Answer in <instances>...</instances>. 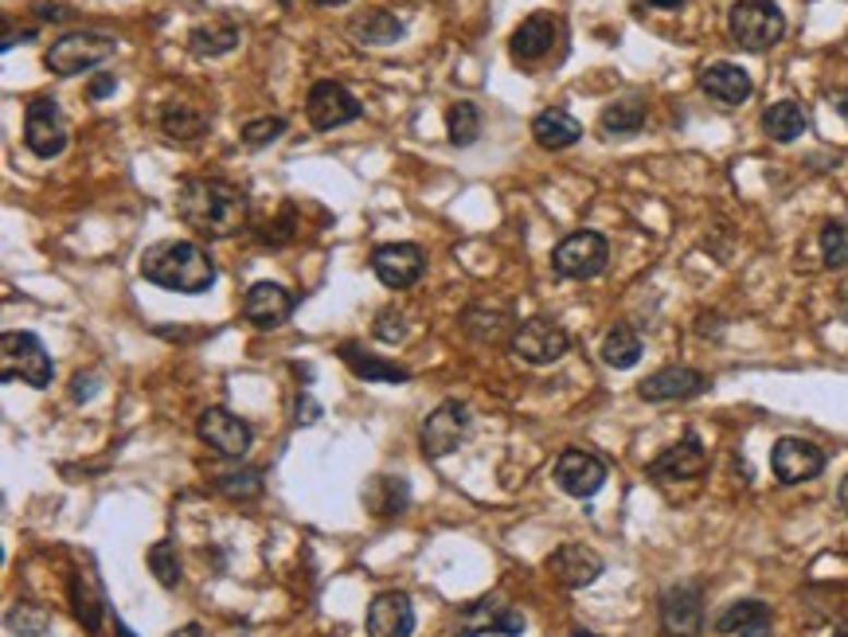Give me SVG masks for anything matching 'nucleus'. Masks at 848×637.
Returning a JSON list of instances; mask_svg holds the SVG:
<instances>
[{"instance_id":"1","label":"nucleus","mask_w":848,"mask_h":637,"mask_svg":"<svg viewBox=\"0 0 848 637\" xmlns=\"http://www.w3.org/2000/svg\"><path fill=\"white\" fill-rule=\"evenodd\" d=\"M177 216L204 239H231L251 219V200L227 180L192 177L177 188Z\"/></svg>"},{"instance_id":"2","label":"nucleus","mask_w":848,"mask_h":637,"mask_svg":"<svg viewBox=\"0 0 848 637\" xmlns=\"http://www.w3.org/2000/svg\"><path fill=\"white\" fill-rule=\"evenodd\" d=\"M141 278L168 293H207L215 281L212 254L188 239H165L153 243L141 259Z\"/></svg>"},{"instance_id":"3","label":"nucleus","mask_w":848,"mask_h":637,"mask_svg":"<svg viewBox=\"0 0 848 637\" xmlns=\"http://www.w3.org/2000/svg\"><path fill=\"white\" fill-rule=\"evenodd\" d=\"M727 32L743 51H771L786 36V16L774 0H736L727 12Z\"/></svg>"},{"instance_id":"4","label":"nucleus","mask_w":848,"mask_h":637,"mask_svg":"<svg viewBox=\"0 0 848 637\" xmlns=\"http://www.w3.org/2000/svg\"><path fill=\"white\" fill-rule=\"evenodd\" d=\"M114 51H118V39L114 36H103V32H71V36H59L56 44L47 47L44 63L59 79H71L103 67L106 59H114Z\"/></svg>"},{"instance_id":"5","label":"nucleus","mask_w":848,"mask_h":637,"mask_svg":"<svg viewBox=\"0 0 848 637\" xmlns=\"http://www.w3.org/2000/svg\"><path fill=\"white\" fill-rule=\"evenodd\" d=\"M0 375L4 384H28L47 387L51 384V357H47L44 340L36 333H4L0 337Z\"/></svg>"},{"instance_id":"6","label":"nucleus","mask_w":848,"mask_h":637,"mask_svg":"<svg viewBox=\"0 0 848 637\" xmlns=\"http://www.w3.org/2000/svg\"><path fill=\"white\" fill-rule=\"evenodd\" d=\"M524 626H528V622H524L521 610H513L509 602H501L497 594H489V599L466 602V606L457 610L454 637H485V634L521 637Z\"/></svg>"},{"instance_id":"7","label":"nucleus","mask_w":848,"mask_h":637,"mask_svg":"<svg viewBox=\"0 0 848 637\" xmlns=\"http://www.w3.org/2000/svg\"><path fill=\"white\" fill-rule=\"evenodd\" d=\"M606 263H610V243L598 231H575L551 251V266H556L560 278H598L606 271Z\"/></svg>"},{"instance_id":"8","label":"nucleus","mask_w":848,"mask_h":637,"mask_svg":"<svg viewBox=\"0 0 848 637\" xmlns=\"http://www.w3.org/2000/svg\"><path fill=\"white\" fill-rule=\"evenodd\" d=\"M24 145H28L39 160H51L67 149V122L51 98L28 103V110H24Z\"/></svg>"},{"instance_id":"9","label":"nucleus","mask_w":848,"mask_h":637,"mask_svg":"<svg viewBox=\"0 0 848 637\" xmlns=\"http://www.w3.org/2000/svg\"><path fill=\"white\" fill-rule=\"evenodd\" d=\"M568 348H571L568 328L556 325V321H548V317L524 321V325L513 333V352L521 360H528V364H556Z\"/></svg>"},{"instance_id":"10","label":"nucleus","mask_w":848,"mask_h":637,"mask_svg":"<svg viewBox=\"0 0 848 637\" xmlns=\"http://www.w3.org/2000/svg\"><path fill=\"white\" fill-rule=\"evenodd\" d=\"M466 434H469V407L450 399V404H442L439 411L422 422V434H419L422 454L427 458H446V454H454L466 442Z\"/></svg>"},{"instance_id":"11","label":"nucleus","mask_w":848,"mask_h":637,"mask_svg":"<svg viewBox=\"0 0 848 637\" xmlns=\"http://www.w3.org/2000/svg\"><path fill=\"white\" fill-rule=\"evenodd\" d=\"M771 469L783 485H802V481H813L825 469V450L810 438H778L771 454Z\"/></svg>"},{"instance_id":"12","label":"nucleus","mask_w":848,"mask_h":637,"mask_svg":"<svg viewBox=\"0 0 848 637\" xmlns=\"http://www.w3.org/2000/svg\"><path fill=\"white\" fill-rule=\"evenodd\" d=\"M306 113H309V122H313V130H336V125H348L360 118V103L353 98L348 86L333 83V79H321V83H313V91H309Z\"/></svg>"},{"instance_id":"13","label":"nucleus","mask_w":848,"mask_h":637,"mask_svg":"<svg viewBox=\"0 0 848 637\" xmlns=\"http://www.w3.org/2000/svg\"><path fill=\"white\" fill-rule=\"evenodd\" d=\"M372 271L387 290H410L427 271V254L415 243H387L372 254Z\"/></svg>"},{"instance_id":"14","label":"nucleus","mask_w":848,"mask_h":637,"mask_svg":"<svg viewBox=\"0 0 848 637\" xmlns=\"http://www.w3.org/2000/svg\"><path fill=\"white\" fill-rule=\"evenodd\" d=\"M200 438L212 446L215 454H224V458H242V454L251 450V426L239 419V414L224 411V407H207L204 414H200Z\"/></svg>"},{"instance_id":"15","label":"nucleus","mask_w":848,"mask_h":637,"mask_svg":"<svg viewBox=\"0 0 848 637\" xmlns=\"http://www.w3.org/2000/svg\"><path fill=\"white\" fill-rule=\"evenodd\" d=\"M556 485L568 497H595L606 485V461L595 458L590 450H563L560 461H556Z\"/></svg>"},{"instance_id":"16","label":"nucleus","mask_w":848,"mask_h":637,"mask_svg":"<svg viewBox=\"0 0 848 637\" xmlns=\"http://www.w3.org/2000/svg\"><path fill=\"white\" fill-rule=\"evenodd\" d=\"M602 567H606L602 555L587 544H563L548 555V572L556 575V582H563V587H571V591L590 587V582L602 575Z\"/></svg>"},{"instance_id":"17","label":"nucleus","mask_w":848,"mask_h":637,"mask_svg":"<svg viewBox=\"0 0 848 637\" xmlns=\"http://www.w3.org/2000/svg\"><path fill=\"white\" fill-rule=\"evenodd\" d=\"M294 313V298H289L286 286L278 281H254L247 298H242V317L251 321L254 328H278L289 321Z\"/></svg>"},{"instance_id":"18","label":"nucleus","mask_w":848,"mask_h":637,"mask_svg":"<svg viewBox=\"0 0 848 637\" xmlns=\"http://www.w3.org/2000/svg\"><path fill=\"white\" fill-rule=\"evenodd\" d=\"M661 626L669 637H696L704 626V602L696 587H669L661 599Z\"/></svg>"},{"instance_id":"19","label":"nucleus","mask_w":848,"mask_h":637,"mask_svg":"<svg viewBox=\"0 0 848 637\" xmlns=\"http://www.w3.org/2000/svg\"><path fill=\"white\" fill-rule=\"evenodd\" d=\"M368 634L372 637H410L415 634V606L407 594L383 591L368 606Z\"/></svg>"},{"instance_id":"20","label":"nucleus","mask_w":848,"mask_h":637,"mask_svg":"<svg viewBox=\"0 0 848 637\" xmlns=\"http://www.w3.org/2000/svg\"><path fill=\"white\" fill-rule=\"evenodd\" d=\"M704 375L696 368H661V372H653L637 395H642L645 404H672V399H692V395L704 392Z\"/></svg>"},{"instance_id":"21","label":"nucleus","mask_w":848,"mask_h":637,"mask_svg":"<svg viewBox=\"0 0 848 637\" xmlns=\"http://www.w3.org/2000/svg\"><path fill=\"white\" fill-rule=\"evenodd\" d=\"M560 36V24L548 12H532L528 20H521V28L513 32V59L516 63H540L544 56H551Z\"/></svg>"},{"instance_id":"22","label":"nucleus","mask_w":848,"mask_h":637,"mask_svg":"<svg viewBox=\"0 0 848 637\" xmlns=\"http://www.w3.org/2000/svg\"><path fill=\"white\" fill-rule=\"evenodd\" d=\"M700 91L724 106H743L755 91V83L739 63H708L700 71Z\"/></svg>"},{"instance_id":"23","label":"nucleus","mask_w":848,"mask_h":637,"mask_svg":"<svg viewBox=\"0 0 848 637\" xmlns=\"http://www.w3.org/2000/svg\"><path fill=\"white\" fill-rule=\"evenodd\" d=\"M704 466H708L704 446H700L696 438H684V442H677V446H669L665 454H657L649 473L661 481H689V478H700Z\"/></svg>"},{"instance_id":"24","label":"nucleus","mask_w":848,"mask_h":637,"mask_svg":"<svg viewBox=\"0 0 848 637\" xmlns=\"http://www.w3.org/2000/svg\"><path fill=\"white\" fill-rule=\"evenodd\" d=\"M716 629L727 637H771V606L759 599H743L719 614Z\"/></svg>"},{"instance_id":"25","label":"nucleus","mask_w":848,"mask_h":637,"mask_svg":"<svg viewBox=\"0 0 848 637\" xmlns=\"http://www.w3.org/2000/svg\"><path fill=\"white\" fill-rule=\"evenodd\" d=\"M532 137H536L540 149L560 153V149H571V145L583 137V125H578L568 110H540L532 118Z\"/></svg>"},{"instance_id":"26","label":"nucleus","mask_w":848,"mask_h":637,"mask_svg":"<svg viewBox=\"0 0 848 637\" xmlns=\"http://www.w3.org/2000/svg\"><path fill=\"white\" fill-rule=\"evenodd\" d=\"M188 44H192V51L200 59H219L239 47V24L227 16H212L207 24H196V28L188 32Z\"/></svg>"},{"instance_id":"27","label":"nucleus","mask_w":848,"mask_h":637,"mask_svg":"<svg viewBox=\"0 0 848 637\" xmlns=\"http://www.w3.org/2000/svg\"><path fill=\"white\" fill-rule=\"evenodd\" d=\"M341 360L353 368V375L368 380V384H407L410 372L399 368L395 360H383V357H372V352H363L356 345H341Z\"/></svg>"},{"instance_id":"28","label":"nucleus","mask_w":848,"mask_h":637,"mask_svg":"<svg viewBox=\"0 0 848 637\" xmlns=\"http://www.w3.org/2000/svg\"><path fill=\"white\" fill-rule=\"evenodd\" d=\"M348 36H353L356 44L383 47V44H395V39L403 36V24L387 9H368V12H360V16L348 20Z\"/></svg>"},{"instance_id":"29","label":"nucleus","mask_w":848,"mask_h":637,"mask_svg":"<svg viewBox=\"0 0 848 637\" xmlns=\"http://www.w3.org/2000/svg\"><path fill=\"white\" fill-rule=\"evenodd\" d=\"M805 110L798 103H790V98H783V103H774L763 110V133L771 141H783V145H790V141H798L805 133Z\"/></svg>"},{"instance_id":"30","label":"nucleus","mask_w":848,"mask_h":637,"mask_svg":"<svg viewBox=\"0 0 848 637\" xmlns=\"http://www.w3.org/2000/svg\"><path fill=\"white\" fill-rule=\"evenodd\" d=\"M645 118H649V110H645L642 98H622V103L606 106L602 118H598V130H602L606 137H634V133L645 125Z\"/></svg>"},{"instance_id":"31","label":"nucleus","mask_w":848,"mask_h":637,"mask_svg":"<svg viewBox=\"0 0 848 637\" xmlns=\"http://www.w3.org/2000/svg\"><path fill=\"white\" fill-rule=\"evenodd\" d=\"M642 352L645 348H642V337H637L634 325H614L602 340V360L610 368H618V372L634 368L637 360H642Z\"/></svg>"},{"instance_id":"32","label":"nucleus","mask_w":848,"mask_h":637,"mask_svg":"<svg viewBox=\"0 0 848 637\" xmlns=\"http://www.w3.org/2000/svg\"><path fill=\"white\" fill-rule=\"evenodd\" d=\"M160 130L177 141H192L200 133H207V118L200 110H192L188 103H168L165 113H160Z\"/></svg>"},{"instance_id":"33","label":"nucleus","mask_w":848,"mask_h":637,"mask_svg":"<svg viewBox=\"0 0 848 637\" xmlns=\"http://www.w3.org/2000/svg\"><path fill=\"white\" fill-rule=\"evenodd\" d=\"M407 497H410V489L407 481L399 478H375L372 485H368V493H363V501L372 505V513L380 516H395L407 508Z\"/></svg>"},{"instance_id":"34","label":"nucleus","mask_w":848,"mask_h":637,"mask_svg":"<svg viewBox=\"0 0 848 637\" xmlns=\"http://www.w3.org/2000/svg\"><path fill=\"white\" fill-rule=\"evenodd\" d=\"M446 133L457 149H469L481 137V110L474 103H454L446 110Z\"/></svg>"},{"instance_id":"35","label":"nucleus","mask_w":848,"mask_h":637,"mask_svg":"<svg viewBox=\"0 0 848 637\" xmlns=\"http://www.w3.org/2000/svg\"><path fill=\"white\" fill-rule=\"evenodd\" d=\"M215 489L227 501H254L262 493V473L259 469H231V473H219Z\"/></svg>"},{"instance_id":"36","label":"nucleus","mask_w":848,"mask_h":637,"mask_svg":"<svg viewBox=\"0 0 848 637\" xmlns=\"http://www.w3.org/2000/svg\"><path fill=\"white\" fill-rule=\"evenodd\" d=\"M150 567L157 575L160 587H177L180 582V555H177V544L172 540H157L150 548Z\"/></svg>"},{"instance_id":"37","label":"nucleus","mask_w":848,"mask_h":637,"mask_svg":"<svg viewBox=\"0 0 848 637\" xmlns=\"http://www.w3.org/2000/svg\"><path fill=\"white\" fill-rule=\"evenodd\" d=\"M821 259L829 271L848 266V224H825L821 227Z\"/></svg>"},{"instance_id":"38","label":"nucleus","mask_w":848,"mask_h":637,"mask_svg":"<svg viewBox=\"0 0 848 637\" xmlns=\"http://www.w3.org/2000/svg\"><path fill=\"white\" fill-rule=\"evenodd\" d=\"M286 133V118H254V122L242 125V145L247 149H266V145H274V141Z\"/></svg>"},{"instance_id":"39","label":"nucleus","mask_w":848,"mask_h":637,"mask_svg":"<svg viewBox=\"0 0 848 637\" xmlns=\"http://www.w3.org/2000/svg\"><path fill=\"white\" fill-rule=\"evenodd\" d=\"M9 629L16 637H39L47 629V610L32 606V602H20L9 610Z\"/></svg>"},{"instance_id":"40","label":"nucleus","mask_w":848,"mask_h":637,"mask_svg":"<svg viewBox=\"0 0 848 637\" xmlns=\"http://www.w3.org/2000/svg\"><path fill=\"white\" fill-rule=\"evenodd\" d=\"M86 575H79L75 582H71V599H75V614L79 622H86V629H98V622H103V599L98 594H86Z\"/></svg>"},{"instance_id":"41","label":"nucleus","mask_w":848,"mask_h":637,"mask_svg":"<svg viewBox=\"0 0 848 637\" xmlns=\"http://www.w3.org/2000/svg\"><path fill=\"white\" fill-rule=\"evenodd\" d=\"M375 337L387 340V345H395V340L407 337V325H403V317L395 310H383L380 321H375Z\"/></svg>"},{"instance_id":"42","label":"nucleus","mask_w":848,"mask_h":637,"mask_svg":"<svg viewBox=\"0 0 848 637\" xmlns=\"http://www.w3.org/2000/svg\"><path fill=\"white\" fill-rule=\"evenodd\" d=\"M266 227H274V231H266L262 235V243H274V247H282V243H289L294 239V207H282V219L278 224H266Z\"/></svg>"},{"instance_id":"43","label":"nucleus","mask_w":848,"mask_h":637,"mask_svg":"<svg viewBox=\"0 0 848 637\" xmlns=\"http://www.w3.org/2000/svg\"><path fill=\"white\" fill-rule=\"evenodd\" d=\"M114 86H118V79H114V71H106V75H98L91 86H86V94H91L94 103H98V98H106V94H114Z\"/></svg>"},{"instance_id":"44","label":"nucleus","mask_w":848,"mask_h":637,"mask_svg":"<svg viewBox=\"0 0 848 637\" xmlns=\"http://www.w3.org/2000/svg\"><path fill=\"white\" fill-rule=\"evenodd\" d=\"M91 392H94V375H75L71 395H75V399H91Z\"/></svg>"},{"instance_id":"45","label":"nucleus","mask_w":848,"mask_h":637,"mask_svg":"<svg viewBox=\"0 0 848 637\" xmlns=\"http://www.w3.org/2000/svg\"><path fill=\"white\" fill-rule=\"evenodd\" d=\"M645 9H665V12H677V9H684V0H645Z\"/></svg>"},{"instance_id":"46","label":"nucleus","mask_w":848,"mask_h":637,"mask_svg":"<svg viewBox=\"0 0 848 637\" xmlns=\"http://www.w3.org/2000/svg\"><path fill=\"white\" fill-rule=\"evenodd\" d=\"M44 20H67L63 4H44Z\"/></svg>"},{"instance_id":"47","label":"nucleus","mask_w":848,"mask_h":637,"mask_svg":"<svg viewBox=\"0 0 848 637\" xmlns=\"http://www.w3.org/2000/svg\"><path fill=\"white\" fill-rule=\"evenodd\" d=\"M172 637H207V634L196 626V622H188V626H184V629H177V634H172Z\"/></svg>"},{"instance_id":"48","label":"nucleus","mask_w":848,"mask_h":637,"mask_svg":"<svg viewBox=\"0 0 848 637\" xmlns=\"http://www.w3.org/2000/svg\"><path fill=\"white\" fill-rule=\"evenodd\" d=\"M837 501H840V508L848 513V473H845V481H840V489H837Z\"/></svg>"},{"instance_id":"49","label":"nucleus","mask_w":848,"mask_h":637,"mask_svg":"<svg viewBox=\"0 0 848 637\" xmlns=\"http://www.w3.org/2000/svg\"><path fill=\"white\" fill-rule=\"evenodd\" d=\"M837 110H840V113H845V118H848V94H837Z\"/></svg>"},{"instance_id":"50","label":"nucleus","mask_w":848,"mask_h":637,"mask_svg":"<svg viewBox=\"0 0 848 637\" xmlns=\"http://www.w3.org/2000/svg\"><path fill=\"white\" fill-rule=\"evenodd\" d=\"M114 626H118V637H133V629L126 622H114Z\"/></svg>"},{"instance_id":"51","label":"nucleus","mask_w":848,"mask_h":637,"mask_svg":"<svg viewBox=\"0 0 848 637\" xmlns=\"http://www.w3.org/2000/svg\"><path fill=\"white\" fill-rule=\"evenodd\" d=\"M840 317H845V321H848V290H845V293H840Z\"/></svg>"},{"instance_id":"52","label":"nucleus","mask_w":848,"mask_h":637,"mask_svg":"<svg viewBox=\"0 0 848 637\" xmlns=\"http://www.w3.org/2000/svg\"><path fill=\"white\" fill-rule=\"evenodd\" d=\"M313 4H345V0H313Z\"/></svg>"},{"instance_id":"53","label":"nucleus","mask_w":848,"mask_h":637,"mask_svg":"<svg viewBox=\"0 0 848 637\" xmlns=\"http://www.w3.org/2000/svg\"><path fill=\"white\" fill-rule=\"evenodd\" d=\"M833 637H848V626H837V634H833Z\"/></svg>"},{"instance_id":"54","label":"nucleus","mask_w":848,"mask_h":637,"mask_svg":"<svg viewBox=\"0 0 848 637\" xmlns=\"http://www.w3.org/2000/svg\"><path fill=\"white\" fill-rule=\"evenodd\" d=\"M571 637H595V634H571Z\"/></svg>"},{"instance_id":"55","label":"nucleus","mask_w":848,"mask_h":637,"mask_svg":"<svg viewBox=\"0 0 848 637\" xmlns=\"http://www.w3.org/2000/svg\"><path fill=\"white\" fill-rule=\"evenodd\" d=\"M278 4H289V0H278Z\"/></svg>"}]
</instances>
